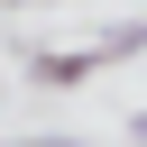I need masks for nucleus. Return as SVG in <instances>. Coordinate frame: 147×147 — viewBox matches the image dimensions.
<instances>
[{"instance_id":"f257e3e1","label":"nucleus","mask_w":147,"mask_h":147,"mask_svg":"<svg viewBox=\"0 0 147 147\" xmlns=\"http://www.w3.org/2000/svg\"><path fill=\"white\" fill-rule=\"evenodd\" d=\"M28 74H37V83H46V92H83V83H92V74H101V46H92V55H37V64H28Z\"/></svg>"},{"instance_id":"f03ea898","label":"nucleus","mask_w":147,"mask_h":147,"mask_svg":"<svg viewBox=\"0 0 147 147\" xmlns=\"http://www.w3.org/2000/svg\"><path fill=\"white\" fill-rule=\"evenodd\" d=\"M119 55H147V28H138V18H129V28H110V37H101V64H119Z\"/></svg>"},{"instance_id":"7ed1b4c3","label":"nucleus","mask_w":147,"mask_h":147,"mask_svg":"<svg viewBox=\"0 0 147 147\" xmlns=\"http://www.w3.org/2000/svg\"><path fill=\"white\" fill-rule=\"evenodd\" d=\"M129 138H138V147H147V110H138V119H129Z\"/></svg>"},{"instance_id":"20e7f679","label":"nucleus","mask_w":147,"mask_h":147,"mask_svg":"<svg viewBox=\"0 0 147 147\" xmlns=\"http://www.w3.org/2000/svg\"><path fill=\"white\" fill-rule=\"evenodd\" d=\"M28 147H83V138H28Z\"/></svg>"},{"instance_id":"39448f33","label":"nucleus","mask_w":147,"mask_h":147,"mask_svg":"<svg viewBox=\"0 0 147 147\" xmlns=\"http://www.w3.org/2000/svg\"><path fill=\"white\" fill-rule=\"evenodd\" d=\"M0 9H55V0H0Z\"/></svg>"},{"instance_id":"423d86ee","label":"nucleus","mask_w":147,"mask_h":147,"mask_svg":"<svg viewBox=\"0 0 147 147\" xmlns=\"http://www.w3.org/2000/svg\"><path fill=\"white\" fill-rule=\"evenodd\" d=\"M0 147H9V138H0Z\"/></svg>"}]
</instances>
